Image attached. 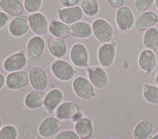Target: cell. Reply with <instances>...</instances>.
Listing matches in <instances>:
<instances>
[{
    "mask_svg": "<svg viewBox=\"0 0 158 139\" xmlns=\"http://www.w3.org/2000/svg\"><path fill=\"white\" fill-rule=\"evenodd\" d=\"M93 34L101 44L108 43L112 40L114 29L111 24L104 18H96L91 24Z\"/></svg>",
    "mask_w": 158,
    "mask_h": 139,
    "instance_id": "6da1fadb",
    "label": "cell"
},
{
    "mask_svg": "<svg viewBox=\"0 0 158 139\" xmlns=\"http://www.w3.org/2000/svg\"><path fill=\"white\" fill-rule=\"evenodd\" d=\"M50 69L56 79L61 82H68L76 75V70L70 63L63 59H57L51 64Z\"/></svg>",
    "mask_w": 158,
    "mask_h": 139,
    "instance_id": "7a4b0ae2",
    "label": "cell"
},
{
    "mask_svg": "<svg viewBox=\"0 0 158 139\" xmlns=\"http://www.w3.org/2000/svg\"><path fill=\"white\" fill-rule=\"evenodd\" d=\"M115 23L119 31L129 32L135 24V17L133 10L128 6H123L117 9L115 13Z\"/></svg>",
    "mask_w": 158,
    "mask_h": 139,
    "instance_id": "3957f363",
    "label": "cell"
},
{
    "mask_svg": "<svg viewBox=\"0 0 158 139\" xmlns=\"http://www.w3.org/2000/svg\"><path fill=\"white\" fill-rule=\"evenodd\" d=\"M72 89L76 96L84 100L95 98L97 95L94 87L90 83L89 79L82 75H77L73 79Z\"/></svg>",
    "mask_w": 158,
    "mask_h": 139,
    "instance_id": "277c9868",
    "label": "cell"
},
{
    "mask_svg": "<svg viewBox=\"0 0 158 139\" xmlns=\"http://www.w3.org/2000/svg\"><path fill=\"white\" fill-rule=\"evenodd\" d=\"M28 64V57L24 50H19L4 59L2 68L6 72L22 71Z\"/></svg>",
    "mask_w": 158,
    "mask_h": 139,
    "instance_id": "5b68a950",
    "label": "cell"
},
{
    "mask_svg": "<svg viewBox=\"0 0 158 139\" xmlns=\"http://www.w3.org/2000/svg\"><path fill=\"white\" fill-rule=\"evenodd\" d=\"M29 83L33 90L44 91L48 87V75L47 71L40 66H32L28 70Z\"/></svg>",
    "mask_w": 158,
    "mask_h": 139,
    "instance_id": "8992f818",
    "label": "cell"
},
{
    "mask_svg": "<svg viewBox=\"0 0 158 139\" xmlns=\"http://www.w3.org/2000/svg\"><path fill=\"white\" fill-rule=\"evenodd\" d=\"M70 60L77 68H88L89 54L86 46L81 43H76L72 45L70 50Z\"/></svg>",
    "mask_w": 158,
    "mask_h": 139,
    "instance_id": "52a82bcc",
    "label": "cell"
},
{
    "mask_svg": "<svg viewBox=\"0 0 158 139\" xmlns=\"http://www.w3.org/2000/svg\"><path fill=\"white\" fill-rule=\"evenodd\" d=\"M116 57V45L114 43H103L97 50V60L104 68L113 65Z\"/></svg>",
    "mask_w": 158,
    "mask_h": 139,
    "instance_id": "ba28073f",
    "label": "cell"
},
{
    "mask_svg": "<svg viewBox=\"0 0 158 139\" xmlns=\"http://www.w3.org/2000/svg\"><path fill=\"white\" fill-rule=\"evenodd\" d=\"M63 128V123L56 116H48L44 119L38 127V133L44 137H51L57 134Z\"/></svg>",
    "mask_w": 158,
    "mask_h": 139,
    "instance_id": "9c48e42d",
    "label": "cell"
},
{
    "mask_svg": "<svg viewBox=\"0 0 158 139\" xmlns=\"http://www.w3.org/2000/svg\"><path fill=\"white\" fill-rule=\"evenodd\" d=\"M29 83V73L23 70L10 72L6 77V86L10 91L22 90Z\"/></svg>",
    "mask_w": 158,
    "mask_h": 139,
    "instance_id": "30bf717a",
    "label": "cell"
},
{
    "mask_svg": "<svg viewBox=\"0 0 158 139\" xmlns=\"http://www.w3.org/2000/svg\"><path fill=\"white\" fill-rule=\"evenodd\" d=\"M28 18L31 31L36 36H43L48 32V21L43 13L30 14Z\"/></svg>",
    "mask_w": 158,
    "mask_h": 139,
    "instance_id": "8fae6325",
    "label": "cell"
},
{
    "mask_svg": "<svg viewBox=\"0 0 158 139\" xmlns=\"http://www.w3.org/2000/svg\"><path fill=\"white\" fill-rule=\"evenodd\" d=\"M157 59L155 52L149 49H145L138 55V67L146 75H149L156 68Z\"/></svg>",
    "mask_w": 158,
    "mask_h": 139,
    "instance_id": "7c38bea8",
    "label": "cell"
},
{
    "mask_svg": "<svg viewBox=\"0 0 158 139\" xmlns=\"http://www.w3.org/2000/svg\"><path fill=\"white\" fill-rule=\"evenodd\" d=\"M30 29L29 18L25 15L15 17L10 21L8 31L11 36L15 38H21L27 34Z\"/></svg>",
    "mask_w": 158,
    "mask_h": 139,
    "instance_id": "4fadbf2b",
    "label": "cell"
},
{
    "mask_svg": "<svg viewBox=\"0 0 158 139\" xmlns=\"http://www.w3.org/2000/svg\"><path fill=\"white\" fill-rule=\"evenodd\" d=\"M56 14L61 21L68 25H71L76 22L80 21L84 16L82 10L78 6L74 7L60 8L56 10Z\"/></svg>",
    "mask_w": 158,
    "mask_h": 139,
    "instance_id": "5bb4252c",
    "label": "cell"
},
{
    "mask_svg": "<svg viewBox=\"0 0 158 139\" xmlns=\"http://www.w3.org/2000/svg\"><path fill=\"white\" fill-rule=\"evenodd\" d=\"M64 94L63 91L59 88H53L45 95L44 101V107L48 114H52L63 102Z\"/></svg>",
    "mask_w": 158,
    "mask_h": 139,
    "instance_id": "9a60e30c",
    "label": "cell"
},
{
    "mask_svg": "<svg viewBox=\"0 0 158 139\" xmlns=\"http://www.w3.org/2000/svg\"><path fill=\"white\" fill-rule=\"evenodd\" d=\"M87 74L90 83L94 87L103 89L108 83V77L107 71L99 66H92L86 68Z\"/></svg>",
    "mask_w": 158,
    "mask_h": 139,
    "instance_id": "2e32d148",
    "label": "cell"
},
{
    "mask_svg": "<svg viewBox=\"0 0 158 139\" xmlns=\"http://www.w3.org/2000/svg\"><path fill=\"white\" fill-rule=\"evenodd\" d=\"M158 23V15L152 10H147L141 14L135 20V27L138 32H146L154 27Z\"/></svg>",
    "mask_w": 158,
    "mask_h": 139,
    "instance_id": "e0dca14e",
    "label": "cell"
},
{
    "mask_svg": "<svg viewBox=\"0 0 158 139\" xmlns=\"http://www.w3.org/2000/svg\"><path fill=\"white\" fill-rule=\"evenodd\" d=\"M48 50L52 57L61 59L67 55L68 47L65 39L52 36L48 41Z\"/></svg>",
    "mask_w": 158,
    "mask_h": 139,
    "instance_id": "ac0fdd59",
    "label": "cell"
},
{
    "mask_svg": "<svg viewBox=\"0 0 158 139\" xmlns=\"http://www.w3.org/2000/svg\"><path fill=\"white\" fill-rule=\"evenodd\" d=\"M81 112L80 107L74 102H63L56 110V116L60 120H72Z\"/></svg>",
    "mask_w": 158,
    "mask_h": 139,
    "instance_id": "d6986e66",
    "label": "cell"
},
{
    "mask_svg": "<svg viewBox=\"0 0 158 139\" xmlns=\"http://www.w3.org/2000/svg\"><path fill=\"white\" fill-rule=\"evenodd\" d=\"M46 48V43L42 36H33L28 40L26 44L27 54L33 59H39Z\"/></svg>",
    "mask_w": 158,
    "mask_h": 139,
    "instance_id": "ffe728a7",
    "label": "cell"
},
{
    "mask_svg": "<svg viewBox=\"0 0 158 139\" xmlns=\"http://www.w3.org/2000/svg\"><path fill=\"white\" fill-rule=\"evenodd\" d=\"M0 10L8 16L15 17L22 15L25 8L21 0H0Z\"/></svg>",
    "mask_w": 158,
    "mask_h": 139,
    "instance_id": "44dd1931",
    "label": "cell"
},
{
    "mask_svg": "<svg viewBox=\"0 0 158 139\" xmlns=\"http://www.w3.org/2000/svg\"><path fill=\"white\" fill-rule=\"evenodd\" d=\"M70 35L73 37L79 39H86L91 37L93 29L90 24L86 21H77L70 26Z\"/></svg>",
    "mask_w": 158,
    "mask_h": 139,
    "instance_id": "7402d4cb",
    "label": "cell"
},
{
    "mask_svg": "<svg viewBox=\"0 0 158 139\" xmlns=\"http://www.w3.org/2000/svg\"><path fill=\"white\" fill-rule=\"evenodd\" d=\"M48 32L52 36L66 39L70 36V26L60 20H52L49 23Z\"/></svg>",
    "mask_w": 158,
    "mask_h": 139,
    "instance_id": "603a6c76",
    "label": "cell"
},
{
    "mask_svg": "<svg viewBox=\"0 0 158 139\" xmlns=\"http://www.w3.org/2000/svg\"><path fill=\"white\" fill-rule=\"evenodd\" d=\"M45 94L43 91L32 90L25 95L24 99L25 106L30 110H36L44 105Z\"/></svg>",
    "mask_w": 158,
    "mask_h": 139,
    "instance_id": "cb8c5ba5",
    "label": "cell"
},
{
    "mask_svg": "<svg viewBox=\"0 0 158 139\" xmlns=\"http://www.w3.org/2000/svg\"><path fill=\"white\" fill-rule=\"evenodd\" d=\"M74 131L81 139H89L94 133V124L88 117H83L74 123Z\"/></svg>",
    "mask_w": 158,
    "mask_h": 139,
    "instance_id": "d4e9b609",
    "label": "cell"
},
{
    "mask_svg": "<svg viewBox=\"0 0 158 139\" xmlns=\"http://www.w3.org/2000/svg\"><path fill=\"white\" fill-rule=\"evenodd\" d=\"M153 124L149 120L138 122L133 130L134 139H148L153 133Z\"/></svg>",
    "mask_w": 158,
    "mask_h": 139,
    "instance_id": "484cf974",
    "label": "cell"
},
{
    "mask_svg": "<svg viewBox=\"0 0 158 139\" xmlns=\"http://www.w3.org/2000/svg\"><path fill=\"white\" fill-rule=\"evenodd\" d=\"M142 44L146 49L156 52L158 48V29L153 27L145 32L142 37Z\"/></svg>",
    "mask_w": 158,
    "mask_h": 139,
    "instance_id": "4316f807",
    "label": "cell"
},
{
    "mask_svg": "<svg viewBox=\"0 0 158 139\" xmlns=\"http://www.w3.org/2000/svg\"><path fill=\"white\" fill-rule=\"evenodd\" d=\"M144 99L153 105H158V87L153 84L145 83L142 91Z\"/></svg>",
    "mask_w": 158,
    "mask_h": 139,
    "instance_id": "83f0119b",
    "label": "cell"
},
{
    "mask_svg": "<svg viewBox=\"0 0 158 139\" xmlns=\"http://www.w3.org/2000/svg\"><path fill=\"white\" fill-rule=\"evenodd\" d=\"M81 8L85 16L94 17L100 12V5L97 0H83Z\"/></svg>",
    "mask_w": 158,
    "mask_h": 139,
    "instance_id": "f1b7e54d",
    "label": "cell"
},
{
    "mask_svg": "<svg viewBox=\"0 0 158 139\" xmlns=\"http://www.w3.org/2000/svg\"><path fill=\"white\" fill-rule=\"evenodd\" d=\"M18 130L15 125L6 124L0 130V139H18Z\"/></svg>",
    "mask_w": 158,
    "mask_h": 139,
    "instance_id": "f546056e",
    "label": "cell"
},
{
    "mask_svg": "<svg viewBox=\"0 0 158 139\" xmlns=\"http://www.w3.org/2000/svg\"><path fill=\"white\" fill-rule=\"evenodd\" d=\"M24 8L29 14L39 12L43 5V0H23Z\"/></svg>",
    "mask_w": 158,
    "mask_h": 139,
    "instance_id": "4dcf8cb0",
    "label": "cell"
},
{
    "mask_svg": "<svg viewBox=\"0 0 158 139\" xmlns=\"http://www.w3.org/2000/svg\"><path fill=\"white\" fill-rule=\"evenodd\" d=\"M155 0H135L134 6L137 12L139 14L147 11L154 3Z\"/></svg>",
    "mask_w": 158,
    "mask_h": 139,
    "instance_id": "1f68e13d",
    "label": "cell"
},
{
    "mask_svg": "<svg viewBox=\"0 0 158 139\" xmlns=\"http://www.w3.org/2000/svg\"><path fill=\"white\" fill-rule=\"evenodd\" d=\"M54 139H81L74 130H65L59 132L54 137Z\"/></svg>",
    "mask_w": 158,
    "mask_h": 139,
    "instance_id": "d6a6232c",
    "label": "cell"
},
{
    "mask_svg": "<svg viewBox=\"0 0 158 139\" xmlns=\"http://www.w3.org/2000/svg\"><path fill=\"white\" fill-rule=\"evenodd\" d=\"M59 4L63 8L66 7H74L76 6H78L80 0H59Z\"/></svg>",
    "mask_w": 158,
    "mask_h": 139,
    "instance_id": "836d02e7",
    "label": "cell"
},
{
    "mask_svg": "<svg viewBox=\"0 0 158 139\" xmlns=\"http://www.w3.org/2000/svg\"><path fill=\"white\" fill-rule=\"evenodd\" d=\"M8 22H9V16L3 11L0 10V30L4 29L7 25Z\"/></svg>",
    "mask_w": 158,
    "mask_h": 139,
    "instance_id": "e575fe53",
    "label": "cell"
},
{
    "mask_svg": "<svg viewBox=\"0 0 158 139\" xmlns=\"http://www.w3.org/2000/svg\"><path fill=\"white\" fill-rule=\"evenodd\" d=\"M106 1L111 7L115 9H118L124 4V0H106Z\"/></svg>",
    "mask_w": 158,
    "mask_h": 139,
    "instance_id": "d590c367",
    "label": "cell"
},
{
    "mask_svg": "<svg viewBox=\"0 0 158 139\" xmlns=\"http://www.w3.org/2000/svg\"><path fill=\"white\" fill-rule=\"evenodd\" d=\"M6 85V76L0 72V91Z\"/></svg>",
    "mask_w": 158,
    "mask_h": 139,
    "instance_id": "8d00e7d4",
    "label": "cell"
},
{
    "mask_svg": "<svg viewBox=\"0 0 158 139\" xmlns=\"http://www.w3.org/2000/svg\"><path fill=\"white\" fill-rule=\"evenodd\" d=\"M84 117V116H83V114H82V112H79V113H77V115H76L75 116H74V118H73V119H72V121L74 122V123H76V122H77L78 121V120H80L81 119V118H83Z\"/></svg>",
    "mask_w": 158,
    "mask_h": 139,
    "instance_id": "74e56055",
    "label": "cell"
},
{
    "mask_svg": "<svg viewBox=\"0 0 158 139\" xmlns=\"http://www.w3.org/2000/svg\"><path fill=\"white\" fill-rule=\"evenodd\" d=\"M155 82H156V83L158 85V71L156 72V76H155Z\"/></svg>",
    "mask_w": 158,
    "mask_h": 139,
    "instance_id": "f35d334b",
    "label": "cell"
},
{
    "mask_svg": "<svg viewBox=\"0 0 158 139\" xmlns=\"http://www.w3.org/2000/svg\"><path fill=\"white\" fill-rule=\"evenodd\" d=\"M151 139H158V133H157V134H154L153 137H151Z\"/></svg>",
    "mask_w": 158,
    "mask_h": 139,
    "instance_id": "ab89813d",
    "label": "cell"
},
{
    "mask_svg": "<svg viewBox=\"0 0 158 139\" xmlns=\"http://www.w3.org/2000/svg\"><path fill=\"white\" fill-rule=\"evenodd\" d=\"M154 3H155V6H156V10H158V0H155Z\"/></svg>",
    "mask_w": 158,
    "mask_h": 139,
    "instance_id": "60d3db41",
    "label": "cell"
},
{
    "mask_svg": "<svg viewBox=\"0 0 158 139\" xmlns=\"http://www.w3.org/2000/svg\"><path fill=\"white\" fill-rule=\"evenodd\" d=\"M35 139H47V138H46V137H42V136H40V135H39V136H37V137H36V138Z\"/></svg>",
    "mask_w": 158,
    "mask_h": 139,
    "instance_id": "b9f144b4",
    "label": "cell"
},
{
    "mask_svg": "<svg viewBox=\"0 0 158 139\" xmlns=\"http://www.w3.org/2000/svg\"><path fill=\"white\" fill-rule=\"evenodd\" d=\"M2 127V119L0 118V130H1Z\"/></svg>",
    "mask_w": 158,
    "mask_h": 139,
    "instance_id": "7bdbcfd3",
    "label": "cell"
}]
</instances>
